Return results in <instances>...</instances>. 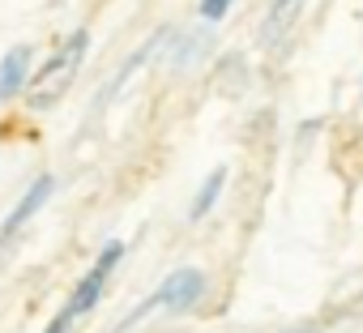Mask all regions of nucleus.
<instances>
[{"instance_id": "1", "label": "nucleus", "mask_w": 363, "mask_h": 333, "mask_svg": "<svg viewBox=\"0 0 363 333\" xmlns=\"http://www.w3.org/2000/svg\"><path fill=\"white\" fill-rule=\"evenodd\" d=\"M86 52H90V30H86V26H73V30L56 43V52L35 69L30 90L22 94L26 107H30V111H48V107H56V103L69 94L77 69L86 64Z\"/></svg>"}, {"instance_id": "2", "label": "nucleus", "mask_w": 363, "mask_h": 333, "mask_svg": "<svg viewBox=\"0 0 363 333\" xmlns=\"http://www.w3.org/2000/svg\"><path fill=\"white\" fill-rule=\"evenodd\" d=\"M206 286H210V282H206V273H201L197 265H179V269H171V273L154 286V295H150V299H141V303H137V307H133V312L111 329V333H128V329H133V324H141L150 312L184 316V312H193V307L206 299Z\"/></svg>"}, {"instance_id": "3", "label": "nucleus", "mask_w": 363, "mask_h": 333, "mask_svg": "<svg viewBox=\"0 0 363 333\" xmlns=\"http://www.w3.org/2000/svg\"><path fill=\"white\" fill-rule=\"evenodd\" d=\"M124 239H107L103 248H99V256H94V265L77 278V286L69 290V303H65V312L73 316V320H82V316H90L99 303H103V290H107V282H111V273L120 269V261H124Z\"/></svg>"}, {"instance_id": "4", "label": "nucleus", "mask_w": 363, "mask_h": 333, "mask_svg": "<svg viewBox=\"0 0 363 333\" xmlns=\"http://www.w3.org/2000/svg\"><path fill=\"white\" fill-rule=\"evenodd\" d=\"M56 188H60V180L52 176V171H43V176H35L22 193H18V201H13V210L5 214V222H0V248L5 244H13L18 239V231L35 218V214H43V205L56 197Z\"/></svg>"}, {"instance_id": "5", "label": "nucleus", "mask_w": 363, "mask_h": 333, "mask_svg": "<svg viewBox=\"0 0 363 333\" xmlns=\"http://www.w3.org/2000/svg\"><path fill=\"white\" fill-rule=\"evenodd\" d=\"M171 30H175V26H158V30H154V35H150V39H145V43H141L137 52H128V60H124V64H120V69H116V73L107 77V86H103V90L94 94V111H103V107H107V103H111V98H116V94H120V90L128 86V77H133L137 69H145L150 60H158V56H162V47H167Z\"/></svg>"}, {"instance_id": "6", "label": "nucleus", "mask_w": 363, "mask_h": 333, "mask_svg": "<svg viewBox=\"0 0 363 333\" xmlns=\"http://www.w3.org/2000/svg\"><path fill=\"white\" fill-rule=\"evenodd\" d=\"M30 77H35V47L30 43L9 47L0 56V103H18L30 90Z\"/></svg>"}, {"instance_id": "7", "label": "nucleus", "mask_w": 363, "mask_h": 333, "mask_svg": "<svg viewBox=\"0 0 363 333\" xmlns=\"http://www.w3.org/2000/svg\"><path fill=\"white\" fill-rule=\"evenodd\" d=\"M206 47H210V30H206V22L197 26V30H171V39H167V64H171V73H184V69H193L201 56H206Z\"/></svg>"}, {"instance_id": "8", "label": "nucleus", "mask_w": 363, "mask_h": 333, "mask_svg": "<svg viewBox=\"0 0 363 333\" xmlns=\"http://www.w3.org/2000/svg\"><path fill=\"white\" fill-rule=\"evenodd\" d=\"M299 9H303V0H269L265 22H261V39H265V43H278V39L295 26Z\"/></svg>"}, {"instance_id": "9", "label": "nucleus", "mask_w": 363, "mask_h": 333, "mask_svg": "<svg viewBox=\"0 0 363 333\" xmlns=\"http://www.w3.org/2000/svg\"><path fill=\"white\" fill-rule=\"evenodd\" d=\"M227 176H231L227 166H214V171L201 180V188H197V197H193V205H189V218H193V222H201V218L218 205V197H223V188H227Z\"/></svg>"}, {"instance_id": "10", "label": "nucleus", "mask_w": 363, "mask_h": 333, "mask_svg": "<svg viewBox=\"0 0 363 333\" xmlns=\"http://www.w3.org/2000/svg\"><path fill=\"white\" fill-rule=\"evenodd\" d=\"M214 81H218L223 94H244V86H248V64H244L240 56H223Z\"/></svg>"}, {"instance_id": "11", "label": "nucleus", "mask_w": 363, "mask_h": 333, "mask_svg": "<svg viewBox=\"0 0 363 333\" xmlns=\"http://www.w3.org/2000/svg\"><path fill=\"white\" fill-rule=\"evenodd\" d=\"M231 5H235V0H201V5H197V18H201L206 26H218V22L231 13Z\"/></svg>"}, {"instance_id": "12", "label": "nucleus", "mask_w": 363, "mask_h": 333, "mask_svg": "<svg viewBox=\"0 0 363 333\" xmlns=\"http://www.w3.org/2000/svg\"><path fill=\"white\" fill-rule=\"evenodd\" d=\"M69 329H73V316H69L65 307H60V312H56V316L43 324V333H69Z\"/></svg>"}, {"instance_id": "13", "label": "nucleus", "mask_w": 363, "mask_h": 333, "mask_svg": "<svg viewBox=\"0 0 363 333\" xmlns=\"http://www.w3.org/2000/svg\"><path fill=\"white\" fill-rule=\"evenodd\" d=\"M282 333H320V324H295V329H282Z\"/></svg>"}]
</instances>
